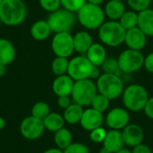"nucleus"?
Returning a JSON list of instances; mask_svg holds the SVG:
<instances>
[{
	"label": "nucleus",
	"instance_id": "1",
	"mask_svg": "<svg viewBox=\"0 0 153 153\" xmlns=\"http://www.w3.org/2000/svg\"><path fill=\"white\" fill-rule=\"evenodd\" d=\"M26 15L27 7L22 0H3L0 4V19L5 25H19Z\"/></svg>",
	"mask_w": 153,
	"mask_h": 153
},
{
	"label": "nucleus",
	"instance_id": "2",
	"mask_svg": "<svg viewBox=\"0 0 153 153\" xmlns=\"http://www.w3.org/2000/svg\"><path fill=\"white\" fill-rule=\"evenodd\" d=\"M105 12L100 5L86 2L77 12L79 23L86 29H99L104 23Z\"/></svg>",
	"mask_w": 153,
	"mask_h": 153
},
{
	"label": "nucleus",
	"instance_id": "3",
	"mask_svg": "<svg viewBox=\"0 0 153 153\" xmlns=\"http://www.w3.org/2000/svg\"><path fill=\"white\" fill-rule=\"evenodd\" d=\"M126 30L117 21L103 23L99 28V37L101 42L109 47H117L125 42Z\"/></svg>",
	"mask_w": 153,
	"mask_h": 153
},
{
	"label": "nucleus",
	"instance_id": "4",
	"mask_svg": "<svg viewBox=\"0 0 153 153\" xmlns=\"http://www.w3.org/2000/svg\"><path fill=\"white\" fill-rule=\"evenodd\" d=\"M123 103L125 106L133 112H138L144 109L149 99L146 88L138 84H133L124 89Z\"/></svg>",
	"mask_w": 153,
	"mask_h": 153
},
{
	"label": "nucleus",
	"instance_id": "5",
	"mask_svg": "<svg viewBox=\"0 0 153 153\" xmlns=\"http://www.w3.org/2000/svg\"><path fill=\"white\" fill-rule=\"evenodd\" d=\"M97 94L98 88L93 80L85 78L74 81L71 96L74 103L82 106H88L91 105V102Z\"/></svg>",
	"mask_w": 153,
	"mask_h": 153
},
{
	"label": "nucleus",
	"instance_id": "6",
	"mask_svg": "<svg viewBox=\"0 0 153 153\" xmlns=\"http://www.w3.org/2000/svg\"><path fill=\"white\" fill-rule=\"evenodd\" d=\"M97 88L100 94L104 95L110 100L119 97L124 92V82L120 76L103 73L97 79Z\"/></svg>",
	"mask_w": 153,
	"mask_h": 153
},
{
	"label": "nucleus",
	"instance_id": "7",
	"mask_svg": "<svg viewBox=\"0 0 153 153\" xmlns=\"http://www.w3.org/2000/svg\"><path fill=\"white\" fill-rule=\"evenodd\" d=\"M75 20L76 17L74 12L63 8L50 13L47 21L51 31L55 33H57L70 32L71 29L75 23Z\"/></svg>",
	"mask_w": 153,
	"mask_h": 153
},
{
	"label": "nucleus",
	"instance_id": "8",
	"mask_svg": "<svg viewBox=\"0 0 153 153\" xmlns=\"http://www.w3.org/2000/svg\"><path fill=\"white\" fill-rule=\"evenodd\" d=\"M117 60L123 73H134L143 67L144 56L141 50L128 48L119 55Z\"/></svg>",
	"mask_w": 153,
	"mask_h": 153
},
{
	"label": "nucleus",
	"instance_id": "9",
	"mask_svg": "<svg viewBox=\"0 0 153 153\" xmlns=\"http://www.w3.org/2000/svg\"><path fill=\"white\" fill-rule=\"evenodd\" d=\"M94 65L84 55H80L69 60L67 74L75 81L90 78Z\"/></svg>",
	"mask_w": 153,
	"mask_h": 153
},
{
	"label": "nucleus",
	"instance_id": "10",
	"mask_svg": "<svg viewBox=\"0 0 153 153\" xmlns=\"http://www.w3.org/2000/svg\"><path fill=\"white\" fill-rule=\"evenodd\" d=\"M51 47L56 56L68 58L74 51L73 36L70 32H57L52 39Z\"/></svg>",
	"mask_w": 153,
	"mask_h": 153
},
{
	"label": "nucleus",
	"instance_id": "11",
	"mask_svg": "<svg viewBox=\"0 0 153 153\" xmlns=\"http://www.w3.org/2000/svg\"><path fill=\"white\" fill-rule=\"evenodd\" d=\"M45 126L43 120L36 118L32 115L28 116L22 120L20 125L22 135L27 140H37L44 133Z\"/></svg>",
	"mask_w": 153,
	"mask_h": 153
},
{
	"label": "nucleus",
	"instance_id": "12",
	"mask_svg": "<svg viewBox=\"0 0 153 153\" xmlns=\"http://www.w3.org/2000/svg\"><path fill=\"white\" fill-rule=\"evenodd\" d=\"M130 120L128 112L121 107L113 108L108 112L106 117V123L108 127L114 130H120L125 128Z\"/></svg>",
	"mask_w": 153,
	"mask_h": 153
},
{
	"label": "nucleus",
	"instance_id": "13",
	"mask_svg": "<svg viewBox=\"0 0 153 153\" xmlns=\"http://www.w3.org/2000/svg\"><path fill=\"white\" fill-rule=\"evenodd\" d=\"M125 42L129 49L141 50H143L147 42V35L138 27H134L126 30Z\"/></svg>",
	"mask_w": 153,
	"mask_h": 153
},
{
	"label": "nucleus",
	"instance_id": "14",
	"mask_svg": "<svg viewBox=\"0 0 153 153\" xmlns=\"http://www.w3.org/2000/svg\"><path fill=\"white\" fill-rule=\"evenodd\" d=\"M80 124L83 129L91 132L101 126L103 124V115L92 107L86 109L83 111Z\"/></svg>",
	"mask_w": 153,
	"mask_h": 153
},
{
	"label": "nucleus",
	"instance_id": "15",
	"mask_svg": "<svg viewBox=\"0 0 153 153\" xmlns=\"http://www.w3.org/2000/svg\"><path fill=\"white\" fill-rule=\"evenodd\" d=\"M122 135L125 144L130 147H135L138 144H141L144 137L142 127L134 124H127L124 128Z\"/></svg>",
	"mask_w": 153,
	"mask_h": 153
},
{
	"label": "nucleus",
	"instance_id": "16",
	"mask_svg": "<svg viewBox=\"0 0 153 153\" xmlns=\"http://www.w3.org/2000/svg\"><path fill=\"white\" fill-rule=\"evenodd\" d=\"M74 80L68 74L57 76L53 81L52 90L57 96H70L74 87Z\"/></svg>",
	"mask_w": 153,
	"mask_h": 153
},
{
	"label": "nucleus",
	"instance_id": "17",
	"mask_svg": "<svg viewBox=\"0 0 153 153\" xmlns=\"http://www.w3.org/2000/svg\"><path fill=\"white\" fill-rule=\"evenodd\" d=\"M125 144L122 133L119 130H114L108 132L103 141V146L108 149L111 153H116L123 149Z\"/></svg>",
	"mask_w": 153,
	"mask_h": 153
},
{
	"label": "nucleus",
	"instance_id": "18",
	"mask_svg": "<svg viewBox=\"0 0 153 153\" xmlns=\"http://www.w3.org/2000/svg\"><path fill=\"white\" fill-rule=\"evenodd\" d=\"M74 50L80 54H86L90 47L92 45V38L88 32L80 31L73 36Z\"/></svg>",
	"mask_w": 153,
	"mask_h": 153
},
{
	"label": "nucleus",
	"instance_id": "19",
	"mask_svg": "<svg viewBox=\"0 0 153 153\" xmlns=\"http://www.w3.org/2000/svg\"><path fill=\"white\" fill-rule=\"evenodd\" d=\"M147 36H153V9L148 8L138 14V25Z\"/></svg>",
	"mask_w": 153,
	"mask_h": 153
},
{
	"label": "nucleus",
	"instance_id": "20",
	"mask_svg": "<svg viewBox=\"0 0 153 153\" xmlns=\"http://www.w3.org/2000/svg\"><path fill=\"white\" fill-rule=\"evenodd\" d=\"M86 57L94 66L100 67L107 58L106 50L100 43H92L86 52Z\"/></svg>",
	"mask_w": 153,
	"mask_h": 153
},
{
	"label": "nucleus",
	"instance_id": "21",
	"mask_svg": "<svg viewBox=\"0 0 153 153\" xmlns=\"http://www.w3.org/2000/svg\"><path fill=\"white\" fill-rule=\"evenodd\" d=\"M51 32L48 21L45 20L37 21L30 27V35L36 41H44L48 39Z\"/></svg>",
	"mask_w": 153,
	"mask_h": 153
},
{
	"label": "nucleus",
	"instance_id": "22",
	"mask_svg": "<svg viewBox=\"0 0 153 153\" xmlns=\"http://www.w3.org/2000/svg\"><path fill=\"white\" fill-rule=\"evenodd\" d=\"M105 14L112 21H119L121 16L126 12V7L123 1L109 0L105 5Z\"/></svg>",
	"mask_w": 153,
	"mask_h": 153
},
{
	"label": "nucleus",
	"instance_id": "23",
	"mask_svg": "<svg viewBox=\"0 0 153 153\" xmlns=\"http://www.w3.org/2000/svg\"><path fill=\"white\" fill-rule=\"evenodd\" d=\"M15 59V49L6 39H0V63L8 65Z\"/></svg>",
	"mask_w": 153,
	"mask_h": 153
},
{
	"label": "nucleus",
	"instance_id": "24",
	"mask_svg": "<svg viewBox=\"0 0 153 153\" xmlns=\"http://www.w3.org/2000/svg\"><path fill=\"white\" fill-rule=\"evenodd\" d=\"M82 107L83 106L76 103L71 104L66 109H65L64 115H63L65 121L70 124H75L77 123H80L84 111Z\"/></svg>",
	"mask_w": 153,
	"mask_h": 153
},
{
	"label": "nucleus",
	"instance_id": "25",
	"mask_svg": "<svg viewBox=\"0 0 153 153\" xmlns=\"http://www.w3.org/2000/svg\"><path fill=\"white\" fill-rule=\"evenodd\" d=\"M65 119L64 116L57 114V113H49L44 119L43 124L45 126V129L50 132H56L64 127L65 124Z\"/></svg>",
	"mask_w": 153,
	"mask_h": 153
},
{
	"label": "nucleus",
	"instance_id": "26",
	"mask_svg": "<svg viewBox=\"0 0 153 153\" xmlns=\"http://www.w3.org/2000/svg\"><path fill=\"white\" fill-rule=\"evenodd\" d=\"M72 141H73V136L69 130L63 127L60 130L55 132L54 142L57 146V148L61 150H65L72 143Z\"/></svg>",
	"mask_w": 153,
	"mask_h": 153
},
{
	"label": "nucleus",
	"instance_id": "27",
	"mask_svg": "<svg viewBox=\"0 0 153 153\" xmlns=\"http://www.w3.org/2000/svg\"><path fill=\"white\" fill-rule=\"evenodd\" d=\"M68 66H69L68 58L56 56V59L52 61L51 69H52V72L57 77V76L66 74L68 70Z\"/></svg>",
	"mask_w": 153,
	"mask_h": 153
},
{
	"label": "nucleus",
	"instance_id": "28",
	"mask_svg": "<svg viewBox=\"0 0 153 153\" xmlns=\"http://www.w3.org/2000/svg\"><path fill=\"white\" fill-rule=\"evenodd\" d=\"M119 23L126 29L129 30L138 25V14L135 11H126L119 19Z\"/></svg>",
	"mask_w": 153,
	"mask_h": 153
},
{
	"label": "nucleus",
	"instance_id": "29",
	"mask_svg": "<svg viewBox=\"0 0 153 153\" xmlns=\"http://www.w3.org/2000/svg\"><path fill=\"white\" fill-rule=\"evenodd\" d=\"M101 69L104 71V73H108V74H114L117 76L122 75V70L119 67L118 60L115 58H106V60L103 61L101 64Z\"/></svg>",
	"mask_w": 153,
	"mask_h": 153
},
{
	"label": "nucleus",
	"instance_id": "30",
	"mask_svg": "<svg viewBox=\"0 0 153 153\" xmlns=\"http://www.w3.org/2000/svg\"><path fill=\"white\" fill-rule=\"evenodd\" d=\"M109 105H110V99L100 93L95 96V97L91 102V107L100 113L107 111L109 107Z\"/></svg>",
	"mask_w": 153,
	"mask_h": 153
},
{
	"label": "nucleus",
	"instance_id": "31",
	"mask_svg": "<svg viewBox=\"0 0 153 153\" xmlns=\"http://www.w3.org/2000/svg\"><path fill=\"white\" fill-rule=\"evenodd\" d=\"M50 113V107L46 102H37L33 105L31 108V115L39 118L40 120H43L48 114Z\"/></svg>",
	"mask_w": 153,
	"mask_h": 153
},
{
	"label": "nucleus",
	"instance_id": "32",
	"mask_svg": "<svg viewBox=\"0 0 153 153\" xmlns=\"http://www.w3.org/2000/svg\"><path fill=\"white\" fill-rule=\"evenodd\" d=\"M86 2L87 0H61V5L71 12L77 13Z\"/></svg>",
	"mask_w": 153,
	"mask_h": 153
},
{
	"label": "nucleus",
	"instance_id": "33",
	"mask_svg": "<svg viewBox=\"0 0 153 153\" xmlns=\"http://www.w3.org/2000/svg\"><path fill=\"white\" fill-rule=\"evenodd\" d=\"M129 6L135 12H142L150 8L152 0H127Z\"/></svg>",
	"mask_w": 153,
	"mask_h": 153
},
{
	"label": "nucleus",
	"instance_id": "34",
	"mask_svg": "<svg viewBox=\"0 0 153 153\" xmlns=\"http://www.w3.org/2000/svg\"><path fill=\"white\" fill-rule=\"evenodd\" d=\"M39 2L40 6L49 13L59 9L61 5V0H39Z\"/></svg>",
	"mask_w": 153,
	"mask_h": 153
},
{
	"label": "nucleus",
	"instance_id": "35",
	"mask_svg": "<svg viewBox=\"0 0 153 153\" xmlns=\"http://www.w3.org/2000/svg\"><path fill=\"white\" fill-rule=\"evenodd\" d=\"M64 151V153H90L89 149L86 145L82 143H71L68 147H66Z\"/></svg>",
	"mask_w": 153,
	"mask_h": 153
},
{
	"label": "nucleus",
	"instance_id": "36",
	"mask_svg": "<svg viewBox=\"0 0 153 153\" xmlns=\"http://www.w3.org/2000/svg\"><path fill=\"white\" fill-rule=\"evenodd\" d=\"M107 132L104 128L98 127L92 131H91V135L90 138L93 142H103L105 137H106Z\"/></svg>",
	"mask_w": 153,
	"mask_h": 153
},
{
	"label": "nucleus",
	"instance_id": "37",
	"mask_svg": "<svg viewBox=\"0 0 153 153\" xmlns=\"http://www.w3.org/2000/svg\"><path fill=\"white\" fill-rule=\"evenodd\" d=\"M57 105L60 108L62 109H66L71 104H72V100L70 98L69 96H57Z\"/></svg>",
	"mask_w": 153,
	"mask_h": 153
},
{
	"label": "nucleus",
	"instance_id": "38",
	"mask_svg": "<svg viewBox=\"0 0 153 153\" xmlns=\"http://www.w3.org/2000/svg\"><path fill=\"white\" fill-rule=\"evenodd\" d=\"M143 67L146 69L147 71L150 73H153V52L148 54L146 58H144Z\"/></svg>",
	"mask_w": 153,
	"mask_h": 153
},
{
	"label": "nucleus",
	"instance_id": "39",
	"mask_svg": "<svg viewBox=\"0 0 153 153\" xmlns=\"http://www.w3.org/2000/svg\"><path fill=\"white\" fill-rule=\"evenodd\" d=\"M143 110H144L145 115L149 118L153 119V97H151V98L148 99Z\"/></svg>",
	"mask_w": 153,
	"mask_h": 153
},
{
	"label": "nucleus",
	"instance_id": "40",
	"mask_svg": "<svg viewBox=\"0 0 153 153\" xmlns=\"http://www.w3.org/2000/svg\"><path fill=\"white\" fill-rule=\"evenodd\" d=\"M132 153H152V150L149 146L145 145V144H138L137 146L134 147L133 152Z\"/></svg>",
	"mask_w": 153,
	"mask_h": 153
},
{
	"label": "nucleus",
	"instance_id": "41",
	"mask_svg": "<svg viewBox=\"0 0 153 153\" xmlns=\"http://www.w3.org/2000/svg\"><path fill=\"white\" fill-rule=\"evenodd\" d=\"M100 76H101V73H100V67L94 66L93 69H92V71H91V74L90 78L91 79H98Z\"/></svg>",
	"mask_w": 153,
	"mask_h": 153
},
{
	"label": "nucleus",
	"instance_id": "42",
	"mask_svg": "<svg viewBox=\"0 0 153 153\" xmlns=\"http://www.w3.org/2000/svg\"><path fill=\"white\" fill-rule=\"evenodd\" d=\"M43 153H64V151L59 149V148H51V149H48L47 151H45Z\"/></svg>",
	"mask_w": 153,
	"mask_h": 153
},
{
	"label": "nucleus",
	"instance_id": "43",
	"mask_svg": "<svg viewBox=\"0 0 153 153\" xmlns=\"http://www.w3.org/2000/svg\"><path fill=\"white\" fill-rule=\"evenodd\" d=\"M6 72V65L0 63V78L3 77Z\"/></svg>",
	"mask_w": 153,
	"mask_h": 153
},
{
	"label": "nucleus",
	"instance_id": "44",
	"mask_svg": "<svg viewBox=\"0 0 153 153\" xmlns=\"http://www.w3.org/2000/svg\"><path fill=\"white\" fill-rule=\"evenodd\" d=\"M4 127H5V121L2 116H0V131L3 130Z\"/></svg>",
	"mask_w": 153,
	"mask_h": 153
},
{
	"label": "nucleus",
	"instance_id": "45",
	"mask_svg": "<svg viewBox=\"0 0 153 153\" xmlns=\"http://www.w3.org/2000/svg\"><path fill=\"white\" fill-rule=\"evenodd\" d=\"M104 0H87V2L91 3V4H95V5H100Z\"/></svg>",
	"mask_w": 153,
	"mask_h": 153
},
{
	"label": "nucleus",
	"instance_id": "46",
	"mask_svg": "<svg viewBox=\"0 0 153 153\" xmlns=\"http://www.w3.org/2000/svg\"><path fill=\"white\" fill-rule=\"evenodd\" d=\"M116 153H132L129 150H127V149H121V150H119L118 151H117Z\"/></svg>",
	"mask_w": 153,
	"mask_h": 153
},
{
	"label": "nucleus",
	"instance_id": "47",
	"mask_svg": "<svg viewBox=\"0 0 153 153\" xmlns=\"http://www.w3.org/2000/svg\"><path fill=\"white\" fill-rule=\"evenodd\" d=\"M100 153H111L108 149H106L104 146L100 149Z\"/></svg>",
	"mask_w": 153,
	"mask_h": 153
},
{
	"label": "nucleus",
	"instance_id": "48",
	"mask_svg": "<svg viewBox=\"0 0 153 153\" xmlns=\"http://www.w3.org/2000/svg\"><path fill=\"white\" fill-rule=\"evenodd\" d=\"M1 23H2V22H1V19H0V25H1Z\"/></svg>",
	"mask_w": 153,
	"mask_h": 153
},
{
	"label": "nucleus",
	"instance_id": "49",
	"mask_svg": "<svg viewBox=\"0 0 153 153\" xmlns=\"http://www.w3.org/2000/svg\"><path fill=\"white\" fill-rule=\"evenodd\" d=\"M2 1H3V0H0V4H1V2H2Z\"/></svg>",
	"mask_w": 153,
	"mask_h": 153
},
{
	"label": "nucleus",
	"instance_id": "50",
	"mask_svg": "<svg viewBox=\"0 0 153 153\" xmlns=\"http://www.w3.org/2000/svg\"><path fill=\"white\" fill-rule=\"evenodd\" d=\"M119 1H123V0H119Z\"/></svg>",
	"mask_w": 153,
	"mask_h": 153
}]
</instances>
